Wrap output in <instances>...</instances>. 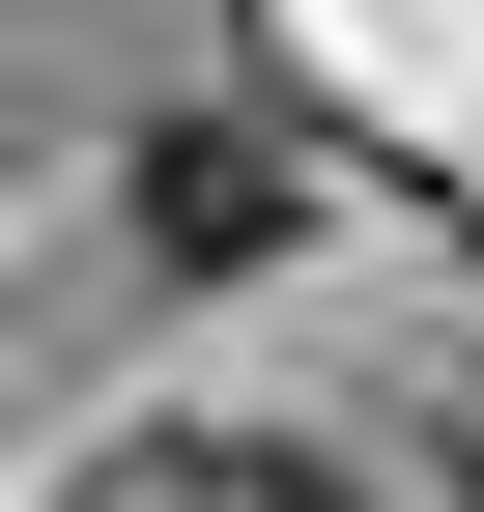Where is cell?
<instances>
[{
	"label": "cell",
	"mask_w": 484,
	"mask_h": 512,
	"mask_svg": "<svg viewBox=\"0 0 484 512\" xmlns=\"http://www.w3.org/2000/svg\"><path fill=\"white\" fill-rule=\"evenodd\" d=\"M114 228H143L171 285H257V256L314 228V143H285V114H228V86H171L143 143H114Z\"/></svg>",
	"instance_id": "cell-1"
},
{
	"label": "cell",
	"mask_w": 484,
	"mask_h": 512,
	"mask_svg": "<svg viewBox=\"0 0 484 512\" xmlns=\"http://www.w3.org/2000/svg\"><path fill=\"white\" fill-rule=\"evenodd\" d=\"M86 512H371V484H342V456H285V427H143Z\"/></svg>",
	"instance_id": "cell-2"
},
{
	"label": "cell",
	"mask_w": 484,
	"mask_h": 512,
	"mask_svg": "<svg viewBox=\"0 0 484 512\" xmlns=\"http://www.w3.org/2000/svg\"><path fill=\"white\" fill-rule=\"evenodd\" d=\"M428 484H456V512H484V370H456V399H428Z\"/></svg>",
	"instance_id": "cell-3"
}]
</instances>
